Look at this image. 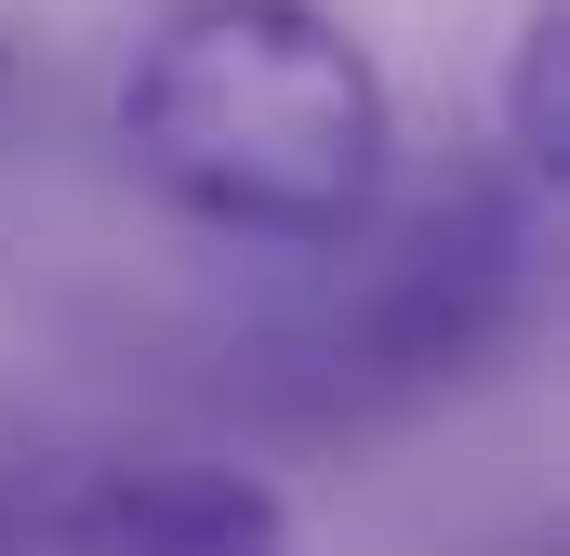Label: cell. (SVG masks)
I'll use <instances>...</instances> for the list:
<instances>
[{
  "instance_id": "3",
  "label": "cell",
  "mask_w": 570,
  "mask_h": 556,
  "mask_svg": "<svg viewBox=\"0 0 570 556\" xmlns=\"http://www.w3.org/2000/svg\"><path fill=\"white\" fill-rule=\"evenodd\" d=\"M67 556H305L292 504L239 464H94L67 477Z\"/></svg>"
},
{
  "instance_id": "1",
  "label": "cell",
  "mask_w": 570,
  "mask_h": 556,
  "mask_svg": "<svg viewBox=\"0 0 570 556\" xmlns=\"http://www.w3.org/2000/svg\"><path fill=\"white\" fill-rule=\"evenodd\" d=\"M120 146L213 239L345 252L385 212L399 93L332 0H159L120 67Z\"/></svg>"
},
{
  "instance_id": "2",
  "label": "cell",
  "mask_w": 570,
  "mask_h": 556,
  "mask_svg": "<svg viewBox=\"0 0 570 556\" xmlns=\"http://www.w3.org/2000/svg\"><path fill=\"white\" fill-rule=\"evenodd\" d=\"M531 239H544V199H518L504 159L464 172V186H438L412 212V239H385L372 278L305 331L318 371H332V398L358 411V398H438V385H464L518 331V305H531Z\"/></svg>"
},
{
  "instance_id": "4",
  "label": "cell",
  "mask_w": 570,
  "mask_h": 556,
  "mask_svg": "<svg viewBox=\"0 0 570 556\" xmlns=\"http://www.w3.org/2000/svg\"><path fill=\"white\" fill-rule=\"evenodd\" d=\"M558 172H570V0H531L504 53V186L558 199Z\"/></svg>"
},
{
  "instance_id": "5",
  "label": "cell",
  "mask_w": 570,
  "mask_h": 556,
  "mask_svg": "<svg viewBox=\"0 0 570 556\" xmlns=\"http://www.w3.org/2000/svg\"><path fill=\"white\" fill-rule=\"evenodd\" d=\"M0 556H67V477L0 450Z\"/></svg>"
},
{
  "instance_id": "6",
  "label": "cell",
  "mask_w": 570,
  "mask_h": 556,
  "mask_svg": "<svg viewBox=\"0 0 570 556\" xmlns=\"http://www.w3.org/2000/svg\"><path fill=\"white\" fill-rule=\"evenodd\" d=\"M0 93H13V53H0Z\"/></svg>"
}]
</instances>
